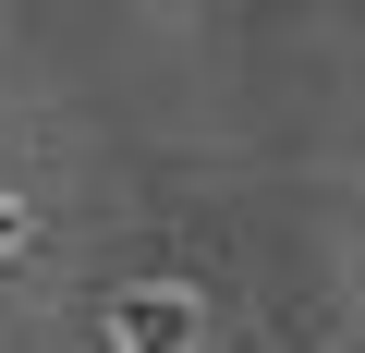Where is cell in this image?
<instances>
[{
	"mask_svg": "<svg viewBox=\"0 0 365 353\" xmlns=\"http://www.w3.org/2000/svg\"><path fill=\"white\" fill-rule=\"evenodd\" d=\"M110 341H122V353H195V292L134 280V292L110 305Z\"/></svg>",
	"mask_w": 365,
	"mask_h": 353,
	"instance_id": "6da1fadb",
	"label": "cell"
},
{
	"mask_svg": "<svg viewBox=\"0 0 365 353\" xmlns=\"http://www.w3.org/2000/svg\"><path fill=\"white\" fill-rule=\"evenodd\" d=\"M13 244H25V208H13V195H0V256H13Z\"/></svg>",
	"mask_w": 365,
	"mask_h": 353,
	"instance_id": "7a4b0ae2",
	"label": "cell"
}]
</instances>
